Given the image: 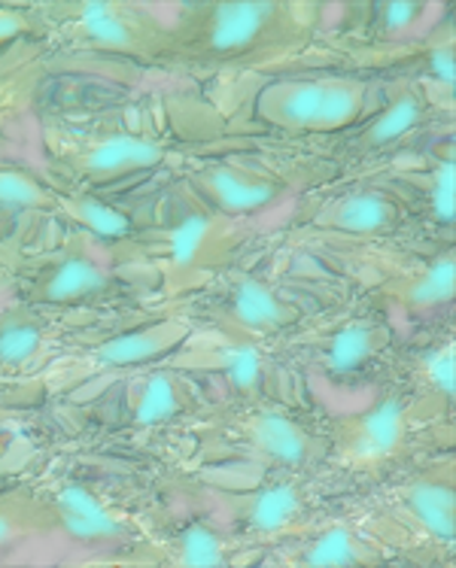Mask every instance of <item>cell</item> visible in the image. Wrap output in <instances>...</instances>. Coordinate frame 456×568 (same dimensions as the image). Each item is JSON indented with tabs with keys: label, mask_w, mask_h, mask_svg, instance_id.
<instances>
[{
	"label": "cell",
	"mask_w": 456,
	"mask_h": 568,
	"mask_svg": "<svg viewBox=\"0 0 456 568\" xmlns=\"http://www.w3.org/2000/svg\"><path fill=\"white\" fill-rule=\"evenodd\" d=\"M423 195H426V210L435 225L450 229L456 220V168L454 155L435 159L429 174L423 180Z\"/></svg>",
	"instance_id": "29"
},
{
	"label": "cell",
	"mask_w": 456,
	"mask_h": 568,
	"mask_svg": "<svg viewBox=\"0 0 456 568\" xmlns=\"http://www.w3.org/2000/svg\"><path fill=\"white\" fill-rule=\"evenodd\" d=\"M52 535L47 501L31 489L0 493V554H10L24 541Z\"/></svg>",
	"instance_id": "25"
},
{
	"label": "cell",
	"mask_w": 456,
	"mask_h": 568,
	"mask_svg": "<svg viewBox=\"0 0 456 568\" xmlns=\"http://www.w3.org/2000/svg\"><path fill=\"white\" fill-rule=\"evenodd\" d=\"M24 37H31V40L43 37V24L34 10L31 7H0V49L24 43Z\"/></svg>",
	"instance_id": "31"
},
{
	"label": "cell",
	"mask_w": 456,
	"mask_h": 568,
	"mask_svg": "<svg viewBox=\"0 0 456 568\" xmlns=\"http://www.w3.org/2000/svg\"><path fill=\"white\" fill-rule=\"evenodd\" d=\"M40 496L47 501L52 535H61L68 545L110 550L131 545L138 535L129 514L89 477L64 475Z\"/></svg>",
	"instance_id": "9"
},
{
	"label": "cell",
	"mask_w": 456,
	"mask_h": 568,
	"mask_svg": "<svg viewBox=\"0 0 456 568\" xmlns=\"http://www.w3.org/2000/svg\"><path fill=\"white\" fill-rule=\"evenodd\" d=\"M213 432L220 438V447H211L207 453H229L232 459L277 471H304L328 456V438H316L293 414L265 402L244 405L241 414L229 417Z\"/></svg>",
	"instance_id": "5"
},
{
	"label": "cell",
	"mask_w": 456,
	"mask_h": 568,
	"mask_svg": "<svg viewBox=\"0 0 456 568\" xmlns=\"http://www.w3.org/2000/svg\"><path fill=\"white\" fill-rule=\"evenodd\" d=\"M52 353V328L31 304L0 311V374L37 372Z\"/></svg>",
	"instance_id": "22"
},
{
	"label": "cell",
	"mask_w": 456,
	"mask_h": 568,
	"mask_svg": "<svg viewBox=\"0 0 456 568\" xmlns=\"http://www.w3.org/2000/svg\"><path fill=\"white\" fill-rule=\"evenodd\" d=\"M393 347V328L375 316H347L316 344V365L328 381H351L381 362Z\"/></svg>",
	"instance_id": "17"
},
{
	"label": "cell",
	"mask_w": 456,
	"mask_h": 568,
	"mask_svg": "<svg viewBox=\"0 0 456 568\" xmlns=\"http://www.w3.org/2000/svg\"><path fill=\"white\" fill-rule=\"evenodd\" d=\"M433 10V3H420V0L417 3H375L368 7V34L375 37L377 43L405 40L429 22Z\"/></svg>",
	"instance_id": "28"
},
{
	"label": "cell",
	"mask_w": 456,
	"mask_h": 568,
	"mask_svg": "<svg viewBox=\"0 0 456 568\" xmlns=\"http://www.w3.org/2000/svg\"><path fill=\"white\" fill-rule=\"evenodd\" d=\"M43 24V43L64 55L125 59L150 68L171 64V16L131 0H77L31 7Z\"/></svg>",
	"instance_id": "3"
},
{
	"label": "cell",
	"mask_w": 456,
	"mask_h": 568,
	"mask_svg": "<svg viewBox=\"0 0 456 568\" xmlns=\"http://www.w3.org/2000/svg\"><path fill=\"white\" fill-rule=\"evenodd\" d=\"M192 335H195V325L189 316L152 314L143 320H129L85 341L80 349V362L89 374H129L146 365L168 362L186 347Z\"/></svg>",
	"instance_id": "10"
},
{
	"label": "cell",
	"mask_w": 456,
	"mask_h": 568,
	"mask_svg": "<svg viewBox=\"0 0 456 568\" xmlns=\"http://www.w3.org/2000/svg\"><path fill=\"white\" fill-rule=\"evenodd\" d=\"M59 189L28 168L0 164V213L7 216H59Z\"/></svg>",
	"instance_id": "26"
},
{
	"label": "cell",
	"mask_w": 456,
	"mask_h": 568,
	"mask_svg": "<svg viewBox=\"0 0 456 568\" xmlns=\"http://www.w3.org/2000/svg\"><path fill=\"white\" fill-rule=\"evenodd\" d=\"M3 220H7V213H0V267L3 271H19L24 265L22 250H19V241L3 229Z\"/></svg>",
	"instance_id": "33"
},
{
	"label": "cell",
	"mask_w": 456,
	"mask_h": 568,
	"mask_svg": "<svg viewBox=\"0 0 456 568\" xmlns=\"http://www.w3.org/2000/svg\"><path fill=\"white\" fill-rule=\"evenodd\" d=\"M186 192L201 207L220 216L246 220L274 207L286 195V183L259 164L211 162L192 168V174L186 176Z\"/></svg>",
	"instance_id": "15"
},
{
	"label": "cell",
	"mask_w": 456,
	"mask_h": 568,
	"mask_svg": "<svg viewBox=\"0 0 456 568\" xmlns=\"http://www.w3.org/2000/svg\"><path fill=\"white\" fill-rule=\"evenodd\" d=\"M22 447H28V442L22 438L19 426L12 423V417L0 407V475L10 471L12 465L19 463V453Z\"/></svg>",
	"instance_id": "32"
},
{
	"label": "cell",
	"mask_w": 456,
	"mask_h": 568,
	"mask_svg": "<svg viewBox=\"0 0 456 568\" xmlns=\"http://www.w3.org/2000/svg\"><path fill=\"white\" fill-rule=\"evenodd\" d=\"M323 7L283 0L176 3L171 16V64L192 73L256 68L307 47Z\"/></svg>",
	"instance_id": "1"
},
{
	"label": "cell",
	"mask_w": 456,
	"mask_h": 568,
	"mask_svg": "<svg viewBox=\"0 0 456 568\" xmlns=\"http://www.w3.org/2000/svg\"><path fill=\"white\" fill-rule=\"evenodd\" d=\"M174 365L186 372L201 368L211 377H220L225 393L241 405L265 402L268 395H274V381H277L274 362L259 337L237 335L216 325H211L207 341L195 349V362H174Z\"/></svg>",
	"instance_id": "13"
},
{
	"label": "cell",
	"mask_w": 456,
	"mask_h": 568,
	"mask_svg": "<svg viewBox=\"0 0 456 568\" xmlns=\"http://www.w3.org/2000/svg\"><path fill=\"white\" fill-rule=\"evenodd\" d=\"M119 419L134 429H159L192 417L204 405L199 377L174 362L129 372L116 389Z\"/></svg>",
	"instance_id": "11"
},
{
	"label": "cell",
	"mask_w": 456,
	"mask_h": 568,
	"mask_svg": "<svg viewBox=\"0 0 456 568\" xmlns=\"http://www.w3.org/2000/svg\"><path fill=\"white\" fill-rule=\"evenodd\" d=\"M216 505L232 532H244L256 541L290 538L295 529H304L311 517V496L298 480H274L234 493H216Z\"/></svg>",
	"instance_id": "14"
},
{
	"label": "cell",
	"mask_w": 456,
	"mask_h": 568,
	"mask_svg": "<svg viewBox=\"0 0 456 568\" xmlns=\"http://www.w3.org/2000/svg\"><path fill=\"white\" fill-rule=\"evenodd\" d=\"M429 82L435 89H442V92L450 98L456 89V49L454 40L447 37V40H435L429 47L423 49L420 55V80L417 82Z\"/></svg>",
	"instance_id": "30"
},
{
	"label": "cell",
	"mask_w": 456,
	"mask_h": 568,
	"mask_svg": "<svg viewBox=\"0 0 456 568\" xmlns=\"http://www.w3.org/2000/svg\"><path fill=\"white\" fill-rule=\"evenodd\" d=\"M368 85L359 77H283L253 101L259 122L286 134H332L359 125Z\"/></svg>",
	"instance_id": "4"
},
{
	"label": "cell",
	"mask_w": 456,
	"mask_h": 568,
	"mask_svg": "<svg viewBox=\"0 0 456 568\" xmlns=\"http://www.w3.org/2000/svg\"><path fill=\"white\" fill-rule=\"evenodd\" d=\"M244 244V220L192 207L164 232V280L174 292L195 290L220 277Z\"/></svg>",
	"instance_id": "8"
},
{
	"label": "cell",
	"mask_w": 456,
	"mask_h": 568,
	"mask_svg": "<svg viewBox=\"0 0 456 568\" xmlns=\"http://www.w3.org/2000/svg\"><path fill=\"white\" fill-rule=\"evenodd\" d=\"M43 146L52 171L73 183V192L131 183L174 162V146L159 128L125 116H52L43 125Z\"/></svg>",
	"instance_id": "2"
},
{
	"label": "cell",
	"mask_w": 456,
	"mask_h": 568,
	"mask_svg": "<svg viewBox=\"0 0 456 568\" xmlns=\"http://www.w3.org/2000/svg\"><path fill=\"white\" fill-rule=\"evenodd\" d=\"M426 119H429V94L423 92V82H398L384 110L353 138V152L375 155V152L389 150L411 138L414 131H420Z\"/></svg>",
	"instance_id": "21"
},
{
	"label": "cell",
	"mask_w": 456,
	"mask_h": 568,
	"mask_svg": "<svg viewBox=\"0 0 456 568\" xmlns=\"http://www.w3.org/2000/svg\"><path fill=\"white\" fill-rule=\"evenodd\" d=\"M386 557V547L375 532H365L356 523H332L323 532L304 535L293 550L295 566L307 568H363L377 566Z\"/></svg>",
	"instance_id": "20"
},
{
	"label": "cell",
	"mask_w": 456,
	"mask_h": 568,
	"mask_svg": "<svg viewBox=\"0 0 456 568\" xmlns=\"http://www.w3.org/2000/svg\"><path fill=\"white\" fill-rule=\"evenodd\" d=\"M398 523L426 538L433 547H454L456 538V489L450 463L445 471L426 468L402 480L393 496Z\"/></svg>",
	"instance_id": "16"
},
{
	"label": "cell",
	"mask_w": 456,
	"mask_h": 568,
	"mask_svg": "<svg viewBox=\"0 0 456 568\" xmlns=\"http://www.w3.org/2000/svg\"><path fill=\"white\" fill-rule=\"evenodd\" d=\"M414 398L420 405H450L456 393V347L454 341L435 344L414 359L411 372Z\"/></svg>",
	"instance_id": "27"
},
{
	"label": "cell",
	"mask_w": 456,
	"mask_h": 568,
	"mask_svg": "<svg viewBox=\"0 0 456 568\" xmlns=\"http://www.w3.org/2000/svg\"><path fill=\"white\" fill-rule=\"evenodd\" d=\"M402 204L386 189H351L335 195L314 213V225L332 234H353V237H381L396 232L402 222Z\"/></svg>",
	"instance_id": "18"
},
{
	"label": "cell",
	"mask_w": 456,
	"mask_h": 568,
	"mask_svg": "<svg viewBox=\"0 0 456 568\" xmlns=\"http://www.w3.org/2000/svg\"><path fill=\"white\" fill-rule=\"evenodd\" d=\"M59 216L68 220L77 232L89 234L98 244H122L131 241V220L107 197L94 192H61Z\"/></svg>",
	"instance_id": "24"
},
{
	"label": "cell",
	"mask_w": 456,
	"mask_h": 568,
	"mask_svg": "<svg viewBox=\"0 0 456 568\" xmlns=\"http://www.w3.org/2000/svg\"><path fill=\"white\" fill-rule=\"evenodd\" d=\"M122 280L113 262L101 253L89 234H71V241L43 258L24 280V304L37 311L47 307H85L110 302L122 292Z\"/></svg>",
	"instance_id": "7"
},
{
	"label": "cell",
	"mask_w": 456,
	"mask_h": 568,
	"mask_svg": "<svg viewBox=\"0 0 456 568\" xmlns=\"http://www.w3.org/2000/svg\"><path fill=\"white\" fill-rule=\"evenodd\" d=\"M386 295L411 316H435L454 304L456 262L454 253L435 255L417 271H408L386 286Z\"/></svg>",
	"instance_id": "23"
},
{
	"label": "cell",
	"mask_w": 456,
	"mask_h": 568,
	"mask_svg": "<svg viewBox=\"0 0 456 568\" xmlns=\"http://www.w3.org/2000/svg\"><path fill=\"white\" fill-rule=\"evenodd\" d=\"M150 562L174 568H225L237 562V541L232 529L220 523L189 520L164 535L162 541L146 547Z\"/></svg>",
	"instance_id": "19"
},
{
	"label": "cell",
	"mask_w": 456,
	"mask_h": 568,
	"mask_svg": "<svg viewBox=\"0 0 456 568\" xmlns=\"http://www.w3.org/2000/svg\"><path fill=\"white\" fill-rule=\"evenodd\" d=\"M414 395L389 393L363 410L335 419L328 432V456L351 471H377L396 465L414 444L423 410Z\"/></svg>",
	"instance_id": "6"
},
{
	"label": "cell",
	"mask_w": 456,
	"mask_h": 568,
	"mask_svg": "<svg viewBox=\"0 0 456 568\" xmlns=\"http://www.w3.org/2000/svg\"><path fill=\"white\" fill-rule=\"evenodd\" d=\"M207 314L216 328L265 341L293 328L302 320V307L281 286L256 274H225L223 286L207 304Z\"/></svg>",
	"instance_id": "12"
}]
</instances>
